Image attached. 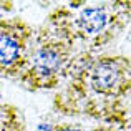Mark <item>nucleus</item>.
<instances>
[{
	"label": "nucleus",
	"mask_w": 131,
	"mask_h": 131,
	"mask_svg": "<svg viewBox=\"0 0 131 131\" xmlns=\"http://www.w3.org/2000/svg\"><path fill=\"white\" fill-rule=\"evenodd\" d=\"M73 42L61 32H45L32 42L25 67L18 78L28 90H48L60 83L68 70Z\"/></svg>",
	"instance_id": "obj_1"
},
{
	"label": "nucleus",
	"mask_w": 131,
	"mask_h": 131,
	"mask_svg": "<svg viewBox=\"0 0 131 131\" xmlns=\"http://www.w3.org/2000/svg\"><path fill=\"white\" fill-rule=\"evenodd\" d=\"M33 32L20 18L0 20V77H18L25 67Z\"/></svg>",
	"instance_id": "obj_2"
},
{
	"label": "nucleus",
	"mask_w": 131,
	"mask_h": 131,
	"mask_svg": "<svg viewBox=\"0 0 131 131\" xmlns=\"http://www.w3.org/2000/svg\"><path fill=\"white\" fill-rule=\"evenodd\" d=\"M86 81L95 93L106 98L121 96L129 86V61L123 57H103L86 70Z\"/></svg>",
	"instance_id": "obj_3"
},
{
	"label": "nucleus",
	"mask_w": 131,
	"mask_h": 131,
	"mask_svg": "<svg viewBox=\"0 0 131 131\" xmlns=\"http://www.w3.org/2000/svg\"><path fill=\"white\" fill-rule=\"evenodd\" d=\"M111 20L113 17L105 5L85 7L73 18V32L67 33V37L73 43L77 38L86 40V38L98 37L100 33H105V30H108Z\"/></svg>",
	"instance_id": "obj_4"
},
{
	"label": "nucleus",
	"mask_w": 131,
	"mask_h": 131,
	"mask_svg": "<svg viewBox=\"0 0 131 131\" xmlns=\"http://www.w3.org/2000/svg\"><path fill=\"white\" fill-rule=\"evenodd\" d=\"M20 128L22 126L15 121L7 106H2L0 108V131H20Z\"/></svg>",
	"instance_id": "obj_5"
},
{
	"label": "nucleus",
	"mask_w": 131,
	"mask_h": 131,
	"mask_svg": "<svg viewBox=\"0 0 131 131\" xmlns=\"http://www.w3.org/2000/svg\"><path fill=\"white\" fill-rule=\"evenodd\" d=\"M57 131H78V129H77V128H68V126H67V128H61V129L58 128Z\"/></svg>",
	"instance_id": "obj_6"
}]
</instances>
